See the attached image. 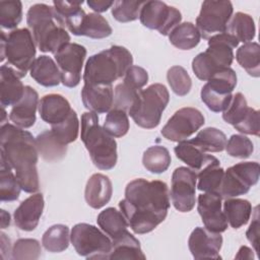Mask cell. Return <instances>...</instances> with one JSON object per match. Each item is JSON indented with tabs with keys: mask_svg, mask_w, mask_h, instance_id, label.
<instances>
[{
	"mask_svg": "<svg viewBox=\"0 0 260 260\" xmlns=\"http://www.w3.org/2000/svg\"><path fill=\"white\" fill-rule=\"evenodd\" d=\"M120 211L135 234L143 235L161 223L170 208L168 185L159 180L135 179L125 188V197L119 202Z\"/></svg>",
	"mask_w": 260,
	"mask_h": 260,
	"instance_id": "cell-1",
	"label": "cell"
},
{
	"mask_svg": "<svg viewBox=\"0 0 260 260\" xmlns=\"http://www.w3.org/2000/svg\"><path fill=\"white\" fill-rule=\"evenodd\" d=\"M1 156L14 170L15 177L26 193H35L40 188L37 162L39 152L32 134L12 124H3L0 130Z\"/></svg>",
	"mask_w": 260,
	"mask_h": 260,
	"instance_id": "cell-2",
	"label": "cell"
},
{
	"mask_svg": "<svg viewBox=\"0 0 260 260\" xmlns=\"http://www.w3.org/2000/svg\"><path fill=\"white\" fill-rule=\"evenodd\" d=\"M132 64V54L125 47L112 46L87 59L83 73L84 84L111 85L124 76Z\"/></svg>",
	"mask_w": 260,
	"mask_h": 260,
	"instance_id": "cell-3",
	"label": "cell"
},
{
	"mask_svg": "<svg viewBox=\"0 0 260 260\" xmlns=\"http://www.w3.org/2000/svg\"><path fill=\"white\" fill-rule=\"evenodd\" d=\"M26 23L41 52L55 54L61 47L70 43V36L56 20L53 7L45 3H37L28 8Z\"/></svg>",
	"mask_w": 260,
	"mask_h": 260,
	"instance_id": "cell-4",
	"label": "cell"
},
{
	"mask_svg": "<svg viewBox=\"0 0 260 260\" xmlns=\"http://www.w3.org/2000/svg\"><path fill=\"white\" fill-rule=\"evenodd\" d=\"M80 131V138L93 165L100 170H112L118 159L117 142L104 127L100 126L95 113L85 112L82 114Z\"/></svg>",
	"mask_w": 260,
	"mask_h": 260,
	"instance_id": "cell-5",
	"label": "cell"
},
{
	"mask_svg": "<svg viewBox=\"0 0 260 260\" xmlns=\"http://www.w3.org/2000/svg\"><path fill=\"white\" fill-rule=\"evenodd\" d=\"M239 42L226 32L208 39V48L192 60V70L200 80L207 81L217 70L230 67L234 61V49Z\"/></svg>",
	"mask_w": 260,
	"mask_h": 260,
	"instance_id": "cell-6",
	"label": "cell"
},
{
	"mask_svg": "<svg viewBox=\"0 0 260 260\" xmlns=\"http://www.w3.org/2000/svg\"><path fill=\"white\" fill-rule=\"evenodd\" d=\"M1 62L7 59L20 78L26 75L36 60V43L28 28H16L6 35L1 30Z\"/></svg>",
	"mask_w": 260,
	"mask_h": 260,
	"instance_id": "cell-7",
	"label": "cell"
},
{
	"mask_svg": "<svg viewBox=\"0 0 260 260\" xmlns=\"http://www.w3.org/2000/svg\"><path fill=\"white\" fill-rule=\"evenodd\" d=\"M169 101L167 87L161 83H153L138 92L128 114L139 127L152 129L158 126Z\"/></svg>",
	"mask_w": 260,
	"mask_h": 260,
	"instance_id": "cell-8",
	"label": "cell"
},
{
	"mask_svg": "<svg viewBox=\"0 0 260 260\" xmlns=\"http://www.w3.org/2000/svg\"><path fill=\"white\" fill-rule=\"evenodd\" d=\"M70 241L79 256L86 259H108L112 241L96 226L80 222L75 224L70 234Z\"/></svg>",
	"mask_w": 260,
	"mask_h": 260,
	"instance_id": "cell-9",
	"label": "cell"
},
{
	"mask_svg": "<svg viewBox=\"0 0 260 260\" xmlns=\"http://www.w3.org/2000/svg\"><path fill=\"white\" fill-rule=\"evenodd\" d=\"M237 74L231 67L217 70L202 86L200 96L205 106L214 113L223 112L233 98Z\"/></svg>",
	"mask_w": 260,
	"mask_h": 260,
	"instance_id": "cell-10",
	"label": "cell"
},
{
	"mask_svg": "<svg viewBox=\"0 0 260 260\" xmlns=\"http://www.w3.org/2000/svg\"><path fill=\"white\" fill-rule=\"evenodd\" d=\"M260 167L257 161H242L224 171L219 195L221 199L235 198L249 192L257 184Z\"/></svg>",
	"mask_w": 260,
	"mask_h": 260,
	"instance_id": "cell-11",
	"label": "cell"
},
{
	"mask_svg": "<svg viewBox=\"0 0 260 260\" xmlns=\"http://www.w3.org/2000/svg\"><path fill=\"white\" fill-rule=\"evenodd\" d=\"M233 12L234 8L231 1H204L196 18V27L201 38L208 40L214 35L224 32Z\"/></svg>",
	"mask_w": 260,
	"mask_h": 260,
	"instance_id": "cell-12",
	"label": "cell"
},
{
	"mask_svg": "<svg viewBox=\"0 0 260 260\" xmlns=\"http://www.w3.org/2000/svg\"><path fill=\"white\" fill-rule=\"evenodd\" d=\"M140 22L149 29H155L162 36L169 34L181 23L182 14L174 6L161 1H144L140 14Z\"/></svg>",
	"mask_w": 260,
	"mask_h": 260,
	"instance_id": "cell-13",
	"label": "cell"
},
{
	"mask_svg": "<svg viewBox=\"0 0 260 260\" xmlns=\"http://www.w3.org/2000/svg\"><path fill=\"white\" fill-rule=\"evenodd\" d=\"M85 57L86 49L76 43H68L54 54L63 85L67 87H75L79 84Z\"/></svg>",
	"mask_w": 260,
	"mask_h": 260,
	"instance_id": "cell-14",
	"label": "cell"
},
{
	"mask_svg": "<svg viewBox=\"0 0 260 260\" xmlns=\"http://www.w3.org/2000/svg\"><path fill=\"white\" fill-rule=\"evenodd\" d=\"M204 116L199 110L185 107L175 112L160 133L168 140L180 142L198 131L204 125Z\"/></svg>",
	"mask_w": 260,
	"mask_h": 260,
	"instance_id": "cell-15",
	"label": "cell"
},
{
	"mask_svg": "<svg viewBox=\"0 0 260 260\" xmlns=\"http://www.w3.org/2000/svg\"><path fill=\"white\" fill-rule=\"evenodd\" d=\"M197 174L187 167L177 168L172 175L171 200L180 212H189L195 206Z\"/></svg>",
	"mask_w": 260,
	"mask_h": 260,
	"instance_id": "cell-16",
	"label": "cell"
},
{
	"mask_svg": "<svg viewBox=\"0 0 260 260\" xmlns=\"http://www.w3.org/2000/svg\"><path fill=\"white\" fill-rule=\"evenodd\" d=\"M221 246L220 233H214L201 226L195 228L188 239L189 250L195 259H221L219 255Z\"/></svg>",
	"mask_w": 260,
	"mask_h": 260,
	"instance_id": "cell-17",
	"label": "cell"
},
{
	"mask_svg": "<svg viewBox=\"0 0 260 260\" xmlns=\"http://www.w3.org/2000/svg\"><path fill=\"white\" fill-rule=\"evenodd\" d=\"M197 210L205 229L214 233H223L228 229V220L221 210V197L214 193L198 195Z\"/></svg>",
	"mask_w": 260,
	"mask_h": 260,
	"instance_id": "cell-18",
	"label": "cell"
},
{
	"mask_svg": "<svg viewBox=\"0 0 260 260\" xmlns=\"http://www.w3.org/2000/svg\"><path fill=\"white\" fill-rule=\"evenodd\" d=\"M45 206L42 193H36L24 199L13 213V219L16 228L21 231H34L40 221Z\"/></svg>",
	"mask_w": 260,
	"mask_h": 260,
	"instance_id": "cell-19",
	"label": "cell"
},
{
	"mask_svg": "<svg viewBox=\"0 0 260 260\" xmlns=\"http://www.w3.org/2000/svg\"><path fill=\"white\" fill-rule=\"evenodd\" d=\"M39 94L29 85L24 87V93L20 101L12 106L9 113V120L17 127L26 129L34 126L36 122V112L39 107Z\"/></svg>",
	"mask_w": 260,
	"mask_h": 260,
	"instance_id": "cell-20",
	"label": "cell"
},
{
	"mask_svg": "<svg viewBox=\"0 0 260 260\" xmlns=\"http://www.w3.org/2000/svg\"><path fill=\"white\" fill-rule=\"evenodd\" d=\"M81 4L82 1H53L56 20L75 36H79L80 27L86 16Z\"/></svg>",
	"mask_w": 260,
	"mask_h": 260,
	"instance_id": "cell-21",
	"label": "cell"
},
{
	"mask_svg": "<svg viewBox=\"0 0 260 260\" xmlns=\"http://www.w3.org/2000/svg\"><path fill=\"white\" fill-rule=\"evenodd\" d=\"M83 106L95 114L108 113L113 108L114 89L111 85L84 84L81 89Z\"/></svg>",
	"mask_w": 260,
	"mask_h": 260,
	"instance_id": "cell-22",
	"label": "cell"
},
{
	"mask_svg": "<svg viewBox=\"0 0 260 260\" xmlns=\"http://www.w3.org/2000/svg\"><path fill=\"white\" fill-rule=\"evenodd\" d=\"M38 111L42 120L53 126L64 121L69 116L72 108L63 95L50 93L41 99Z\"/></svg>",
	"mask_w": 260,
	"mask_h": 260,
	"instance_id": "cell-23",
	"label": "cell"
},
{
	"mask_svg": "<svg viewBox=\"0 0 260 260\" xmlns=\"http://www.w3.org/2000/svg\"><path fill=\"white\" fill-rule=\"evenodd\" d=\"M24 87L20 76L9 65L4 64L0 68V102L2 107L14 106L24 93Z\"/></svg>",
	"mask_w": 260,
	"mask_h": 260,
	"instance_id": "cell-24",
	"label": "cell"
},
{
	"mask_svg": "<svg viewBox=\"0 0 260 260\" xmlns=\"http://www.w3.org/2000/svg\"><path fill=\"white\" fill-rule=\"evenodd\" d=\"M113 186L109 177L104 174L96 173L93 174L86 183L84 198L90 207L100 209L111 200Z\"/></svg>",
	"mask_w": 260,
	"mask_h": 260,
	"instance_id": "cell-25",
	"label": "cell"
},
{
	"mask_svg": "<svg viewBox=\"0 0 260 260\" xmlns=\"http://www.w3.org/2000/svg\"><path fill=\"white\" fill-rule=\"evenodd\" d=\"M29 72L39 84L46 87L57 86L61 82V74L56 62L47 55L36 58Z\"/></svg>",
	"mask_w": 260,
	"mask_h": 260,
	"instance_id": "cell-26",
	"label": "cell"
},
{
	"mask_svg": "<svg viewBox=\"0 0 260 260\" xmlns=\"http://www.w3.org/2000/svg\"><path fill=\"white\" fill-rule=\"evenodd\" d=\"M224 170L220 167L219 160L212 156L210 160L197 174L198 190L204 193H214L219 195Z\"/></svg>",
	"mask_w": 260,
	"mask_h": 260,
	"instance_id": "cell-27",
	"label": "cell"
},
{
	"mask_svg": "<svg viewBox=\"0 0 260 260\" xmlns=\"http://www.w3.org/2000/svg\"><path fill=\"white\" fill-rule=\"evenodd\" d=\"M139 241L128 231L121 237L112 241V249L108 259L145 260Z\"/></svg>",
	"mask_w": 260,
	"mask_h": 260,
	"instance_id": "cell-28",
	"label": "cell"
},
{
	"mask_svg": "<svg viewBox=\"0 0 260 260\" xmlns=\"http://www.w3.org/2000/svg\"><path fill=\"white\" fill-rule=\"evenodd\" d=\"M96 222L112 241L123 236L129 225L124 214L114 207H108L101 211L98 215Z\"/></svg>",
	"mask_w": 260,
	"mask_h": 260,
	"instance_id": "cell-29",
	"label": "cell"
},
{
	"mask_svg": "<svg viewBox=\"0 0 260 260\" xmlns=\"http://www.w3.org/2000/svg\"><path fill=\"white\" fill-rule=\"evenodd\" d=\"M39 154L48 162L62 159L67 153V145L61 143L51 130H45L36 137Z\"/></svg>",
	"mask_w": 260,
	"mask_h": 260,
	"instance_id": "cell-30",
	"label": "cell"
},
{
	"mask_svg": "<svg viewBox=\"0 0 260 260\" xmlns=\"http://www.w3.org/2000/svg\"><path fill=\"white\" fill-rule=\"evenodd\" d=\"M174 151L176 156L191 168L194 172L200 171L213 155L206 154L191 140H183L178 142Z\"/></svg>",
	"mask_w": 260,
	"mask_h": 260,
	"instance_id": "cell-31",
	"label": "cell"
},
{
	"mask_svg": "<svg viewBox=\"0 0 260 260\" xmlns=\"http://www.w3.org/2000/svg\"><path fill=\"white\" fill-rule=\"evenodd\" d=\"M223 213L228 223L233 229H240L249 221L252 214V205L246 199L236 197L224 199Z\"/></svg>",
	"mask_w": 260,
	"mask_h": 260,
	"instance_id": "cell-32",
	"label": "cell"
},
{
	"mask_svg": "<svg viewBox=\"0 0 260 260\" xmlns=\"http://www.w3.org/2000/svg\"><path fill=\"white\" fill-rule=\"evenodd\" d=\"M169 40L180 50H191L200 43L201 36L195 24L186 21L178 24L169 34Z\"/></svg>",
	"mask_w": 260,
	"mask_h": 260,
	"instance_id": "cell-33",
	"label": "cell"
},
{
	"mask_svg": "<svg viewBox=\"0 0 260 260\" xmlns=\"http://www.w3.org/2000/svg\"><path fill=\"white\" fill-rule=\"evenodd\" d=\"M235 38L239 43H249L255 38L256 27L251 15L244 12H237L230 20L225 31Z\"/></svg>",
	"mask_w": 260,
	"mask_h": 260,
	"instance_id": "cell-34",
	"label": "cell"
},
{
	"mask_svg": "<svg viewBox=\"0 0 260 260\" xmlns=\"http://www.w3.org/2000/svg\"><path fill=\"white\" fill-rule=\"evenodd\" d=\"M204 152H219L225 148V134L214 127H207L200 130L197 135L190 139Z\"/></svg>",
	"mask_w": 260,
	"mask_h": 260,
	"instance_id": "cell-35",
	"label": "cell"
},
{
	"mask_svg": "<svg viewBox=\"0 0 260 260\" xmlns=\"http://www.w3.org/2000/svg\"><path fill=\"white\" fill-rule=\"evenodd\" d=\"M236 60L252 77L260 76V47L256 42L241 46L236 53Z\"/></svg>",
	"mask_w": 260,
	"mask_h": 260,
	"instance_id": "cell-36",
	"label": "cell"
},
{
	"mask_svg": "<svg viewBox=\"0 0 260 260\" xmlns=\"http://www.w3.org/2000/svg\"><path fill=\"white\" fill-rule=\"evenodd\" d=\"M1 156V155H0ZM0 198L3 202L15 201L20 195L21 187L15 177V174L12 173V168L1 156L0 164Z\"/></svg>",
	"mask_w": 260,
	"mask_h": 260,
	"instance_id": "cell-37",
	"label": "cell"
},
{
	"mask_svg": "<svg viewBox=\"0 0 260 260\" xmlns=\"http://www.w3.org/2000/svg\"><path fill=\"white\" fill-rule=\"evenodd\" d=\"M69 228L65 224H54L50 226L42 237L43 247L51 253H60L69 246Z\"/></svg>",
	"mask_w": 260,
	"mask_h": 260,
	"instance_id": "cell-38",
	"label": "cell"
},
{
	"mask_svg": "<svg viewBox=\"0 0 260 260\" xmlns=\"http://www.w3.org/2000/svg\"><path fill=\"white\" fill-rule=\"evenodd\" d=\"M171 159V154L165 146L152 145L143 152L142 164L150 173L161 174L169 169Z\"/></svg>",
	"mask_w": 260,
	"mask_h": 260,
	"instance_id": "cell-39",
	"label": "cell"
},
{
	"mask_svg": "<svg viewBox=\"0 0 260 260\" xmlns=\"http://www.w3.org/2000/svg\"><path fill=\"white\" fill-rule=\"evenodd\" d=\"M112 27L108 20L99 13L86 14L79 30V36H85L91 39H104L112 34Z\"/></svg>",
	"mask_w": 260,
	"mask_h": 260,
	"instance_id": "cell-40",
	"label": "cell"
},
{
	"mask_svg": "<svg viewBox=\"0 0 260 260\" xmlns=\"http://www.w3.org/2000/svg\"><path fill=\"white\" fill-rule=\"evenodd\" d=\"M51 131L63 144L67 145L75 141L79 132V121L76 112L72 109L69 116L64 121L51 126Z\"/></svg>",
	"mask_w": 260,
	"mask_h": 260,
	"instance_id": "cell-41",
	"label": "cell"
},
{
	"mask_svg": "<svg viewBox=\"0 0 260 260\" xmlns=\"http://www.w3.org/2000/svg\"><path fill=\"white\" fill-rule=\"evenodd\" d=\"M22 19V3L19 0L0 1V24L3 28L13 29Z\"/></svg>",
	"mask_w": 260,
	"mask_h": 260,
	"instance_id": "cell-42",
	"label": "cell"
},
{
	"mask_svg": "<svg viewBox=\"0 0 260 260\" xmlns=\"http://www.w3.org/2000/svg\"><path fill=\"white\" fill-rule=\"evenodd\" d=\"M103 127L113 137L126 135L130 127L127 113L123 110L113 108L108 112Z\"/></svg>",
	"mask_w": 260,
	"mask_h": 260,
	"instance_id": "cell-43",
	"label": "cell"
},
{
	"mask_svg": "<svg viewBox=\"0 0 260 260\" xmlns=\"http://www.w3.org/2000/svg\"><path fill=\"white\" fill-rule=\"evenodd\" d=\"M167 80L171 89L179 96H184L189 93L192 86L190 75L184 67L179 65L173 66L168 70Z\"/></svg>",
	"mask_w": 260,
	"mask_h": 260,
	"instance_id": "cell-44",
	"label": "cell"
},
{
	"mask_svg": "<svg viewBox=\"0 0 260 260\" xmlns=\"http://www.w3.org/2000/svg\"><path fill=\"white\" fill-rule=\"evenodd\" d=\"M144 1L120 0L112 6V15L119 22H130L139 18L140 10Z\"/></svg>",
	"mask_w": 260,
	"mask_h": 260,
	"instance_id": "cell-45",
	"label": "cell"
},
{
	"mask_svg": "<svg viewBox=\"0 0 260 260\" xmlns=\"http://www.w3.org/2000/svg\"><path fill=\"white\" fill-rule=\"evenodd\" d=\"M41 244L36 239H18L11 249L14 260H37L41 256Z\"/></svg>",
	"mask_w": 260,
	"mask_h": 260,
	"instance_id": "cell-46",
	"label": "cell"
},
{
	"mask_svg": "<svg viewBox=\"0 0 260 260\" xmlns=\"http://www.w3.org/2000/svg\"><path fill=\"white\" fill-rule=\"evenodd\" d=\"M248 104L243 93L237 92L233 95L229 106L222 112V119L233 126L241 122L248 111Z\"/></svg>",
	"mask_w": 260,
	"mask_h": 260,
	"instance_id": "cell-47",
	"label": "cell"
},
{
	"mask_svg": "<svg viewBox=\"0 0 260 260\" xmlns=\"http://www.w3.org/2000/svg\"><path fill=\"white\" fill-rule=\"evenodd\" d=\"M226 153L232 157L247 158L254 151L253 142L245 135L234 134L225 144Z\"/></svg>",
	"mask_w": 260,
	"mask_h": 260,
	"instance_id": "cell-48",
	"label": "cell"
},
{
	"mask_svg": "<svg viewBox=\"0 0 260 260\" xmlns=\"http://www.w3.org/2000/svg\"><path fill=\"white\" fill-rule=\"evenodd\" d=\"M136 88L127 84L126 82H122L116 85L114 90V109H120L125 112H128L135 102L138 92Z\"/></svg>",
	"mask_w": 260,
	"mask_h": 260,
	"instance_id": "cell-49",
	"label": "cell"
},
{
	"mask_svg": "<svg viewBox=\"0 0 260 260\" xmlns=\"http://www.w3.org/2000/svg\"><path fill=\"white\" fill-rule=\"evenodd\" d=\"M236 130L241 133L259 136V112L253 108H248L245 117L234 126Z\"/></svg>",
	"mask_w": 260,
	"mask_h": 260,
	"instance_id": "cell-50",
	"label": "cell"
},
{
	"mask_svg": "<svg viewBox=\"0 0 260 260\" xmlns=\"http://www.w3.org/2000/svg\"><path fill=\"white\" fill-rule=\"evenodd\" d=\"M123 81L137 90H141L148 81V73L144 68L132 65L125 73Z\"/></svg>",
	"mask_w": 260,
	"mask_h": 260,
	"instance_id": "cell-51",
	"label": "cell"
},
{
	"mask_svg": "<svg viewBox=\"0 0 260 260\" xmlns=\"http://www.w3.org/2000/svg\"><path fill=\"white\" fill-rule=\"evenodd\" d=\"M246 237L248 241L252 244L256 253L259 251V216H258V206L254 209V217L250 226L246 232Z\"/></svg>",
	"mask_w": 260,
	"mask_h": 260,
	"instance_id": "cell-52",
	"label": "cell"
},
{
	"mask_svg": "<svg viewBox=\"0 0 260 260\" xmlns=\"http://www.w3.org/2000/svg\"><path fill=\"white\" fill-rule=\"evenodd\" d=\"M86 3L89 6V8L95 11V13L105 12L114 5V1L107 0H88Z\"/></svg>",
	"mask_w": 260,
	"mask_h": 260,
	"instance_id": "cell-53",
	"label": "cell"
},
{
	"mask_svg": "<svg viewBox=\"0 0 260 260\" xmlns=\"http://www.w3.org/2000/svg\"><path fill=\"white\" fill-rule=\"evenodd\" d=\"M1 236V258L2 259H5L6 258V254L11 252L10 251V240L9 238L4 234V233H1L0 234Z\"/></svg>",
	"mask_w": 260,
	"mask_h": 260,
	"instance_id": "cell-54",
	"label": "cell"
},
{
	"mask_svg": "<svg viewBox=\"0 0 260 260\" xmlns=\"http://www.w3.org/2000/svg\"><path fill=\"white\" fill-rule=\"evenodd\" d=\"M236 259H253L254 258V254L252 249L248 248L247 246H242L239 251L238 254L235 256Z\"/></svg>",
	"mask_w": 260,
	"mask_h": 260,
	"instance_id": "cell-55",
	"label": "cell"
},
{
	"mask_svg": "<svg viewBox=\"0 0 260 260\" xmlns=\"http://www.w3.org/2000/svg\"><path fill=\"white\" fill-rule=\"evenodd\" d=\"M10 224V214L1 209V229H6Z\"/></svg>",
	"mask_w": 260,
	"mask_h": 260,
	"instance_id": "cell-56",
	"label": "cell"
}]
</instances>
